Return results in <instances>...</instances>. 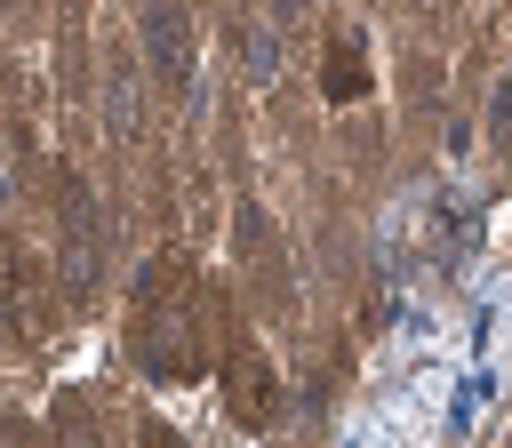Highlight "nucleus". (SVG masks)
<instances>
[{
  "label": "nucleus",
  "mask_w": 512,
  "mask_h": 448,
  "mask_svg": "<svg viewBox=\"0 0 512 448\" xmlns=\"http://www.w3.org/2000/svg\"><path fill=\"white\" fill-rule=\"evenodd\" d=\"M424 8H440V0H424Z\"/></svg>",
  "instance_id": "nucleus-8"
},
{
  "label": "nucleus",
  "mask_w": 512,
  "mask_h": 448,
  "mask_svg": "<svg viewBox=\"0 0 512 448\" xmlns=\"http://www.w3.org/2000/svg\"><path fill=\"white\" fill-rule=\"evenodd\" d=\"M144 48H152L160 88H168V96H192L200 48H192V8H184V0H144Z\"/></svg>",
  "instance_id": "nucleus-2"
},
{
  "label": "nucleus",
  "mask_w": 512,
  "mask_h": 448,
  "mask_svg": "<svg viewBox=\"0 0 512 448\" xmlns=\"http://www.w3.org/2000/svg\"><path fill=\"white\" fill-rule=\"evenodd\" d=\"M64 208H72V224H64V232H72L64 288H72V296H88V288H96V216H88V192H80V184H64Z\"/></svg>",
  "instance_id": "nucleus-3"
},
{
  "label": "nucleus",
  "mask_w": 512,
  "mask_h": 448,
  "mask_svg": "<svg viewBox=\"0 0 512 448\" xmlns=\"http://www.w3.org/2000/svg\"><path fill=\"white\" fill-rule=\"evenodd\" d=\"M136 304H144V360H152L160 376H192V360H200V312H192V288H168V272H144Z\"/></svg>",
  "instance_id": "nucleus-1"
},
{
  "label": "nucleus",
  "mask_w": 512,
  "mask_h": 448,
  "mask_svg": "<svg viewBox=\"0 0 512 448\" xmlns=\"http://www.w3.org/2000/svg\"><path fill=\"white\" fill-rule=\"evenodd\" d=\"M368 72H360V32H336V96H360Z\"/></svg>",
  "instance_id": "nucleus-4"
},
{
  "label": "nucleus",
  "mask_w": 512,
  "mask_h": 448,
  "mask_svg": "<svg viewBox=\"0 0 512 448\" xmlns=\"http://www.w3.org/2000/svg\"><path fill=\"white\" fill-rule=\"evenodd\" d=\"M488 128H496V136L512 144V72H504V80L488 88Z\"/></svg>",
  "instance_id": "nucleus-5"
},
{
  "label": "nucleus",
  "mask_w": 512,
  "mask_h": 448,
  "mask_svg": "<svg viewBox=\"0 0 512 448\" xmlns=\"http://www.w3.org/2000/svg\"><path fill=\"white\" fill-rule=\"evenodd\" d=\"M272 8H280V16H288V24H296V16H304V0H272Z\"/></svg>",
  "instance_id": "nucleus-6"
},
{
  "label": "nucleus",
  "mask_w": 512,
  "mask_h": 448,
  "mask_svg": "<svg viewBox=\"0 0 512 448\" xmlns=\"http://www.w3.org/2000/svg\"><path fill=\"white\" fill-rule=\"evenodd\" d=\"M152 448H176V440H168V432H152Z\"/></svg>",
  "instance_id": "nucleus-7"
}]
</instances>
